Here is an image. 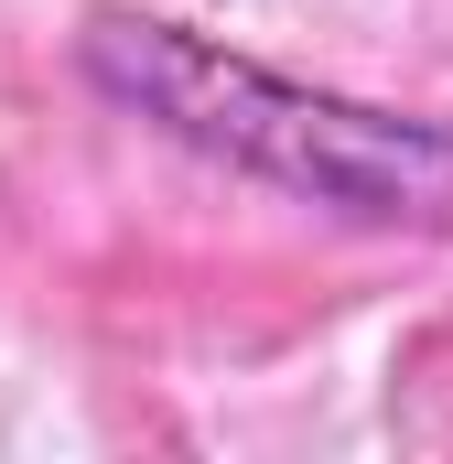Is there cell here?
Here are the masks:
<instances>
[{
	"mask_svg": "<svg viewBox=\"0 0 453 464\" xmlns=\"http://www.w3.org/2000/svg\"><path fill=\"white\" fill-rule=\"evenodd\" d=\"M87 76L151 130H173L184 151H206L292 206H324L345 227H389V237H453L443 119H400L367 98H335V87H303V76H270L248 54H217L206 33L130 22V11L87 22Z\"/></svg>",
	"mask_w": 453,
	"mask_h": 464,
	"instance_id": "1",
	"label": "cell"
}]
</instances>
